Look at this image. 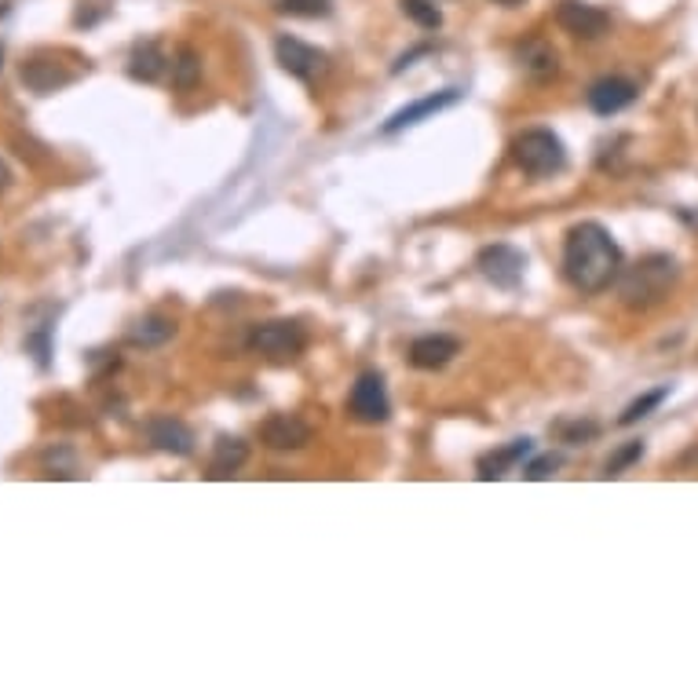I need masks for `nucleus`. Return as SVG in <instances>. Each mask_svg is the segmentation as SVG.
Masks as SVG:
<instances>
[{"instance_id": "bb28decb", "label": "nucleus", "mask_w": 698, "mask_h": 698, "mask_svg": "<svg viewBox=\"0 0 698 698\" xmlns=\"http://www.w3.org/2000/svg\"><path fill=\"white\" fill-rule=\"evenodd\" d=\"M8 187H12V168H8L4 162H0V194H4Z\"/></svg>"}, {"instance_id": "a878e982", "label": "nucleus", "mask_w": 698, "mask_h": 698, "mask_svg": "<svg viewBox=\"0 0 698 698\" xmlns=\"http://www.w3.org/2000/svg\"><path fill=\"white\" fill-rule=\"evenodd\" d=\"M556 468H560V457H556V454H545V457H537V461H534L531 468H526V480H534V483H537V480H548V475H553Z\"/></svg>"}, {"instance_id": "2eb2a0df", "label": "nucleus", "mask_w": 698, "mask_h": 698, "mask_svg": "<svg viewBox=\"0 0 698 698\" xmlns=\"http://www.w3.org/2000/svg\"><path fill=\"white\" fill-rule=\"evenodd\" d=\"M168 69V55L162 52L157 41H136L132 55H128V77L132 81H143V85H154L162 81Z\"/></svg>"}, {"instance_id": "393cba45", "label": "nucleus", "mask_w": 698, "mask_h": 698, "mask_svg": "<svg viewBox=\"0 0 698 698\" xmlns=\"http://www.w3.org/2000/svg\"><path fill=\"white\" fill-rule=\"evenodd\" d=\"M556 435H560L567 446H582V443H593V439L600 435V424L596 421H560L556 424Z\"/></svg>"}, {"instance_id": "4be33fe9", "label": "nucleus", "mask_w": 698, "mask_h": 698, "mask_svg": "<svg viewBox=\"0 0 698 698\" xmlns=\"http://www.w3.org/2000/svg\"><path fill=\"white\" fill-rule=\"evenodd\" d=\"M398 8H403V15L417 23L421 29H439L443 26V12L432 4V0H398Z\"/></svg>"}, {"instance_id": "f03ea898", "label": "nucleus", "mask_w": 698, "mask_h": 698, "mask_svg": "<svg viewBox=\"0 0 698 698\" xmlns=\"http://www.w3.org/2000/svg\"><path fill=\"white\" fill-rule=\"evenodd\" d=\"M676 261L673 256L651 253L644 261H636L633 267H622V278H618V293H622L625 307H655L670 296V289L676 285Z\"/></svg>"}, {"instance_id": "c756f323", "label": "nucleus", "mask_w": 698, "mask_h": 698, "mask_svg": "<svg viewBox=\"0 0 698 698\" xmlns=\"http://www.w3.org/2000/svg\"><path fill=\"white\" fill-rule=\"evenodd\" d=\"M0 15H8V4H0Z\"/></svg>"}, {"instance_id": "dca6fc26", "label": "nucleus", "mask_w": 698, "mask_h": 698, "mask_svg": "<svg viewBox=\"0 0 698 698\" xmlns=\"http://www.w3.org/2000/svg\"><path fill=\"white\" fill-rule=\"evenodd\" d=\"M531 454V439H516V443H508L502 446V450H491V454H483L480 457V480L483 483H491V480H505L508 472H512L516 465L523 461V457Z\"/></svg>"}, {"instance_id": "f3484780", "label": "nucleus", "mask_w": 698, "mask_h": 698, "mask_svg": "<svg viewBox=\"0 0 698 698\" xmlns=\"http://www.w3.org/2000/svg\"><path fill=\"white\" fill-rule=\"evenodd\" d=\"M245 461H249V443H242V439L234 435H219L213 461H208V480H231Z\"/></svg>"}, {"instance_id": "cd10ccee", "label": "nucleus", "mask_w": 698, "mask_h": 698, "mask_svg": "<svg viewBox=\"0 0 698 698\" xmlns=\"http://www.w3.org/2000/svg\"><path fill=\"white\" fill-rule=\"evenodd\" d=\"M494 4H502V8H516V4H523V0H494Z\"/></svg>"}, {"instance_id": "6ab92c4d", "label": "nucleus", "mask_w": 698, "mask_h": 698, "mask_svg": "<svg viewBox=\"0 0 698 698\" xmlns=\"http://www.w3.org/2000/svg\"><path fill=\"white\" fill-rule=\"evenodd\" d=\"M176 337V322L165 315H143L128 329V344L132 347H162Z\"/></svg>"}, {"instance_id": "9d476101", "label": "nucleus", "mask_w": 698, "mask_h": 698, "mask_svg": "<svg viewBox=\"0 0 698 698\" xmlns=\"http://www.w3.org/2000/svg\"><path fill=\"white\" fill-rule=\"evenodd\" d=\"M457 103H461V92H457V88H443V92L424 96V99H417V103H410V106L395 110V114L384 122L381 132H384V136H395V132H403V128L421 125V122H428V117H432V114H439V110L457 106Z\"/></svg>"}, {"instance_id": "4468645a", "label": "nucleus", "mask_w": 698, "mask_h": 698, "mask_svg": "<svg viewBox=\"0 0 698 698\" xmlns=\"http://www.w3.org/2000/svg\"><path fill=\"white\" fill-rule=\"evenodd\" d=\"M23 85L29 88V92H37V96H48V92H55V88H63L74 81V74L69 69H63V63H55V59H26L23 63Z\"/></svg>"}, {"instance_id": "423d86ee", "label": "nucleus", "mask_w": 698, "mask_h": 698, "mask_svg": "<svg viewBox=\"0 0 698 698\" xmlns=\"http://www.w3.org/2000/svg\"><path fill=\"white\" fill-rule=\"evenodd\" d=\"M556 23L578 41H600L604 34H611V15L596 4H585V0H560L556 4Z\"/></svg>"}, {"instance_id": "f257e3e1", "label": "nucleus", "mask_w": 698, "mask_h": 698, "mask_svg": "<svg viewBox=\"0 0 698 698\" xmlns=\"http://www.w3.org/2000/svg\"><path fill=\"white\" fill-rule=\"evenodd\" d=\"M622 249L611 238L604 224H585L571 227L563 242V275L578 293L585 296H596V293H607L618 278H622Z\"/></svg>"}, {"instance_id": "aec40b11", "label": "nucleus", "mask_w": 698, "mask_h": 698, "mask_svg": "<svg viewBox=\"0 0 698 698\" xmlns=\"http://www.w3.org/2000/svg\"><path fill=\"white\" fill-rule=\"evenodd\" d=\"M202 81V55L194 48H179L173 59V88L176 92H194Z\"/></svg>"}, {"instance_id": "b1692460", "label": "nucleus", "mask_w": 698, "mask_h": 698, "mask_svg": "<svg viewBox=\"0 0 698 698\" xmlns=\"http://www.w3.org/2000/svg\"><path fill=\"white\" fill-rule=\"evenodd\" d=\"M640 457H644V443H640V439H633V443L618 446L611 461L604 465V480H614V475H622L625 468L636 465V461H640Z\"/></svg>"}, {"instance_id": "f8f14e48", "label": "nucleus", "mask_w": 698, "mask_h": 698, "mask_svg": "<svg viewBox=\"0 0 698 698\" xmlns=\"http://www.w3.org/2000/svg\"><path fill=\"white\" fill-rule=\"evenodd\" d=\"M147 439L154 450L173 454V457H191L194 454V432L176 417H154L147 421Z\"/></svg>"}, {"instance_id": "6e6552de", "label": "nucleus", "mask_w": 698, "mask_h": 698, "mask_svg": "<svg viewBox=\"0 0 698 698\" xmlns=\"http://www.w3.org/2000/svg\"><path fill=\"white\" fill-rule=\"evenodd\" d=\"M475 267H480V275L491 285H497V289H516V285L523 282L526 261H523L520 249H512V245H486L483 253H480V261H475Z\"/></svg>"}, {"instance_id": "20e7f679", "label": "nucleus", "mask_w": 698, "mask_h": 698, "mask_svg": "<svg viewBox=\"0 0 698 698\" xmlns=\"http://www.w3.org/2000/svg\"><path fill=\"white\" fill-rule=\"evenodd\" d=\"M249 352L267 358V363H293V358H301L307 337L304 329L296 322H289V318H275V322H261L249 329Z\"/></svg>"}, {"instance_id": "a211bd4d", "label": "nucleus", "mask_w": 698, "mask_h": 698, "mask_svg": "<svg viewBox=\"0 0 698 698\" xmlns=\"http://www.w3.org/2000/svg\"><path fill=\"white\" fill-rule=\"evenodd\" d=\"M520 66L534 77V81H548V77L560 74V55H556V48L545 41H526L520 48Z\"/></svg>"}, {"instance_id": "39448f33", "label": "nucleus", "mask_w": 698, "mask_h": 698, "mask_svg": "<svg viewBox=\"0 0 698 698\" xmlns=\"http://www.w3.org/2000/svg\"><path fill=\"white\" fill-rule=\"evenodd\" d=\"M347 410H352L355 421L363 424H384L392 417V398H388V388H384V377L381 373H363L347 395Z\"/></svg>"}, {"instance_id": "ddd939ff", "label": "nucleus", "mask_w": 698, "mask_h": 698, "mask_svg": "<svg viewBox=\"0 0 698 698\" xmlns=\"http://www.w3.org/2000/svg\"><path fill=\"white\" fill-rule=\"evenodd\" d=\"M461 352V341H454V337L446 333H428V337H417L410 344V366L417 370H443L446 363H454V355Z\"/></svg>"}, {"instance_id": "c85d7f7f", "label": "nucleus", "mask_w": 698, "mask_h": 698, "mask_svg": "<svg viewBox=\"0 0 698 698\" xmlns=\"http://www.w3.org/2000/svg\"><path fill=\"white\" fill-rule=\"evenodd\" d=\"M0 69H4V48H0Z\"/></svg>"}, {"instance_id": "1a4fd4ad", "label": "nucleus", "mask_w": 698, "mask_h": 698, "mask_svg": "<svg viewBox=\"0 0 698 698\" xmlns=\"http://www.w3.org/2000/svg\"><path fill=\"white\" fill-rule=\"evenodd\" d=\"M261 443L267 446V450H278V454L304 450V446L312 443V424L301 421V417H293V414H271L261 424Z\"/></svg>"}, {"instance_id": "7ed1b4c3", "label": "nucleus", "mask_w": 698, "mask_h": 698, "mask_svg": "<svg viewBox=\"0 0 698 698\" xmlns=\"http://www.w3.org/2000/svg\"><path fill=\"white\" fill-rule=\"evenodd\" d=\"M512 162L523 176L548 179L567 168V147L548 128H526V132L512 139Z\"/></svg>"}, {"instance_id": "412c9836", "label": "nucleus", "mask_w": 698, "mask_h": 698, "mask_svg": "<svg viewBox=\"0 0 698 698\" xmlns=\"http://www.w3.org/2000/svg\"><path fill=\"white\" fill-rule=\"evenodd\" d=\"M670 398V384H662V388H655V392H644L640 398H633L630 406L622 410V417H618V424L622 428H630L636 421H644V417H651V410H658V406Z\"/></svg>"}, {"instance_id": "5701e85b", "label": "nucleus", "mask_w": 698, "mask_h": 698, "mask_svg": "<svg viewBox=\"0 0 698 698\" xmlns=\"http://www.w3.org/2000/svg\"><path fill=\"white\" fill-rule=\"evenodd\" d=\"M275 8L293 18H326L333 12V0H278Z\"/></svg>"}, {"instance_id": "9b49d317", "label": "nucleus", "mask_w": 698, "mask_h": 698, "mask_svg": "<svg viewBox=\"0 0 698 698\" xmlns=\"http://www.w3.org/2000/svg\"><path fill=\"white\" fill-rule=\"evenodd\" d=\"M589 110L593 114H600V117H614V114H622L625 106H633L636 103V85L630 81V77H600L593 88H589Z\"/></svg>"}, {"instance_id": "0eeeda50", "label": "nucleus", "mask_w": 698, "mask_h": 698, "mask_svg": "<svg viewBox=\"0 0 698 698\" xmlns=\"http://www.w3.org/2000/svg\"><path fill=\"white\" fill-rule=\"evenodd\" d=\"M275 59L278 66L285 69L289 77H296V81H318V77L326 74V52H318L315 45H304L301 37H278L275 41Z\"/></svg>"}]
</instances>
